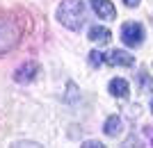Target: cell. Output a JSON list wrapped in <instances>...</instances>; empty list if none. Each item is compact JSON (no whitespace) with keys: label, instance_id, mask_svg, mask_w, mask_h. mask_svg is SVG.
Here are the masks:
<instances>
[{"label":"cell","instance_id":"6da1fadb","mask_svg":"<svg viewBox=\"0 0 153 148\" xmlns=\"http://www.w3.org/2000/svg\"><path fill=\"white\" fill-rule=\"evenodd\" d=\"M57 21L69 30H80L85 23V0H62L57 7Z\"/></svg>","mask_w":153,"mask_h":148},{"label":"cell","instance_id":"7a4b0ae2","mask_svg":"<svg viewBox=\"0 0 153 148\" xmlns=\"http://www.w3.org/2000/svg\"><path fill=\"white\" fill-rule=\"evenodd\" d=\"M121 41L128 46V48H140L142 41H144V27H142L140 23H135V21L123 23V27H121Z\"/></svg>","mask_w":153,"mask_h":148},{"label":"cell","instance_id":"3957f363","mask_svg":"<svg viewBox=\"0 0 153 148\" xmlns=\"http://www.w3.org/2000/svg\"><path fill=\"white\" fill-rule=\"evenodd\" d=\"M16 41H19L16 27H14L9 21H0V48H2V50H9Z\"/></svg>","mask_w":153,"mask_h":148},{"label":"cell","instance_id":"277c9868","mask_svg":"<svg viewBox=\"0 0 153 148\" xmlns=\"http://www.w3.org/2000/svg\"><path fill=\"white\" fill-rule=\"evenodd\" d=\"M37 73H39V64L37 62H25L23 66H19L16 68V75H14V80L16 82H32L34 77H37Z\"/></svg>","mask_w":153,"mask_h":148},{"label":"cell","instance_id":"5b68a950","mask_svg":"<svg viewBox=\"0 0 153 148\" xmlns=\"http://www.w3.org/2000/svg\"><path fill=\"white\" fill-rule=\"evenodd\" d=\"M91 9L98 14V18H105V21L117 18V9L110 0H91Z\"/></svg>","mask_w":153,"mask_h":148},{"label":"cell","instance_id":"8992f818","mask_svg":"<svg viewBox=\"0 0 153 148\" xmlns=\"http://www.w3.org/2000/svg\"><path fill=\"white\" fill-rule=\"evenodd\" d=\"M105 62L110 66H133L135 64V57L133 55H128L126 50H112L105 55Z\"/></svg>","mask_w":153,"mask_h":148},{"label":"cell","instance_id":"52a82bcc","mask_svg":"<svg viewBox=\"0 0 153 148\" xmlns=\"http://www.w3.org/2000/svg\"><path fill=\"white\" fill-rule=\"evenodd\" d=\"M103 132H105L108 137H112V139H114V137H119V135L123 132V123H121V119H119L117 114H112L108 121H105V125H103Z\"/></svg>","mask_w":153,"mask_h":148},{"label":"cell","instance_id":"ba28073f","mask_svg":"<svg viewBox=\"0 0 153 148\" xmlns=\"http://www.w3.org/2000/svg\"><path fill=\"white\" fill-rule=\"evenodd\" d=\"M89 39L94 41V43H98V46H105V43H110L112 34H110L108 27H103V25H94V27L89 30Z\"/></svg>","mask_w":153,"mask_h":148},{"label":"cell","instance_id":"9c48e42d","mask_svg":"<svg viewBox=\"0 0 153 148\" xmlns=\"http://www.w3.org/2000/svg\"><path fill=\"white\" fill-rule=\"evenodd\" d=\"M110 94L117 98H128V94H130V87H128L126 80H121V77H114V80H110Z\"/></svg>","mask_w":153,"mask_h":148},{"label":"cell","instance_id":"30bf717a","mask_svg":"<svg viewBox=\"0 0 153 148\" xmlns=\"http://www.w3.org/2000/svg\"><path fill=\"white\" fill-rule=\"evenodd\" d=\"M140 84H142V91H146V94H151V91H153V77L149 75L146 71L140 73Z\"/></svg>","mask_w":153,"mask_h":148},{"label":"cell","instance_id":"8fae6325","mask_svg":"<svg viewBox=\"0 0 153 148\" xmlns=\"http://www.w3.org/2000/svg\"><path fill=\"white\" fill-rule=\"evenodd\" d=\"M103 62H105V55H103L101 50H91L89 52V64L91 66H101Z\"/></svg>","mask_w":153,"mask_h":148},{"label":"cell","instance_id":"7c38bea8","mask_svg":"<svg viewBox=\"0 0 153 148\" xmlns=\"http://www.w3.org/2000/svg\"><path fill=\"white\" fill-rule=\"evenodd\" d=\"M85 146H87V148H101L103 144L101 141H85Z\"/></svg>","mask_w":153,"mask_h":148},{"label":"cell","instance_id":"4fadbf2b","mask_svg":"<svg viewBox=\"0 0 153 148\" xmlns=\"http://www.w3.org/2000/svg\"><path fill=\"white\" fill-rule=\"evenodd\" d=\"M123 5H126V7H137V5H140V0H123Z\"/></svg>","mask_w":153,"mask_h":148},{"label":"cell","instance_id":"5bb4252c","mask_svg":"<svg viewBox=\"0 0 153 148\" xmlns=\"http://www.w3.org/2000/svg\"><path fill=\"white\" fill-rule=\"evenodd\" d=\"M151 112H153V100H151Z\"/></svg>","mask_w":153,"mask_h":148},{"label":"cell","instance_id":"9a60e30c","mask_svg":"<svg viewBox=\"0 0 153 148\" xmlns=\"http://www.w3.org/2000/svg\"><path fill=\"white\" fill-rule=\"evenodd\" d=\"M151 144H153V132H151Z\"/></svg>","mask_w":153,"mask_h":148}]
</instances>
